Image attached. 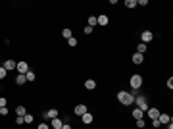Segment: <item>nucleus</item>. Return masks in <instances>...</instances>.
Wrapping results in <instances>:
<instances>
[{"mask_svg":"<svg viewBox=\"0 0 173 129\" xmlns=\"http://www.w3.org/2000/svg\"><path fill=\"white\" fill-rule=\"evenodd\" d=\"M117 100H119L121 104H125V106H127V104H133V102H135V97L131 95V93L119 91V93H117Z\"/></svg>","mask_w":173,"mask_h":129,"instance_id":"f257e3e1","label":"nucleus"},{"mask_svg":"<svg viewBox=\"0 0 173 129\" xmlns=\"http://www.w3.org/2000/svg\"><path fill=\"white\" fill-rule=\"evenodd\" d=\"M135 102H137V106H139V110H142V112H146L150 106H148V102H146V98L144 97H139V98H135Z\"/></svg>","mask_w":173,"mask_h":129,"instance_id":"f03ea898","label":"nucleus"},{"mask_svg":"<svg viewBox=\"0 0 173 129\" xmlns=\"http://www.w3.org/2000/svg\"><path fill=\"white\" fill-rule=\"evenodd\" d=\"M129 83H131V87L137 91V89H141V85H142V77H141V75H133Z\"/></svg>","mask_w":173,"mask_h":129,"instance_id":"7ed1b4c3","label":"nucleus"},{"mask_svg":"<svg viewBox=\"0 0 173 129\" xmlns=\"http://www.w3.org/2000/svg\"><path fill=\"white\" fill-rule=\"evenodd\" d=\"M15 70H18V73H19V75H25L27 71H29V66H27V62H18Z\"/></svg>","mask_w":173,"mask_h":129,"instance_id":"20e7f679","label":"nucleus"},{"mask_svg":"<svg viewBox=\"0 0 173 129\" xmlns=\"http://www.w3.org/2000/svg\"><path fill=\"white\" fill-rule=\"evenodd\" d=\"M141 39H142V43L144 45H148L150 41L154 39V35H152V31H142V35H141Z\"/></svg>","mask_w":173,"mask_h":129,"instance_id":"39448f33","label":"nucleus"},{"mask_svg":"<svg viewBox=\"0 0 173 129\" xmlns=\"http://www.w3.org/2000/svg\"><path fill=\"white\" fill-rule=\"evenodd\" d=\"M146 114L150 116V120H158V116H160V110H158V108H148Z\"/></svg>","mask_w":173,"mask_h":129,"instance_id":"423d86ee","label":"nucleus"},{"mask_svg":"<svg viewBox=\"0 0 173 129\" xmlns=\"http://www.w3.org/2000/svg\"><path fill=\"white\" fill-rule=\"evenodd\" d=\"M15 66H18V64H15L13 60H6L2 68H4V70H6V71H12V70H15Z\"/></svg>","mask_w":173,"mask_h":129,"instance_id":"0eeeda50","label":"nucleus"},{"mask_svg":"<svg viewBox=\"0 0 173 129\" xmlns=\"http://www.w3.org/2000/svg\"><path fill=\"white\" fill-rule=\"evenodd\" d=\"M75 114H77V116L87 114V106H85V104H77V106H75Z\"/></svg>","mask_w":173,"mask_h":129,"instance_id":"6e6552de","label":"nucleus"},{"mask_svg":"<svg viewBox=\"0 0 173 129\" xmlns=\"http://www.w3.org/2000/svg\"><path fill=\"white\" fill-rule=\"evenodd\" d=\"M158 122H160V125H164V123H171V118L167 116V114H160V116H158Z\"/></svg>","mask_w":173,"mask_h":129,"instance_id":"1a4fd4ad","label":"nucleus"},{"mask_svg":"<svg viewBox=\"0 0 173 129\" xmlns=\"http://www.w3.org/2000/svg\"><path fill=\"white\" fill-rule=\"evenodd\" d=\"M85 89L94 91V89H96V81H92V79H87V81H85Z\"/></svg>","mask_w":173,"mask_h":129,"instance_id":"9d476101","label":"nucleus"},{"mask_svg":"<svg viewBox=\"0 0 173 129\" xmlns=\"http://www.w3.org/2000/svg\"><path fill=\"white\" fill-rule=\"evenodd\" d=\"M81 120H83L85 125H89V123H92V114H89V112H87V114H83V116H81Z\"/></svg>","mask_w":173,"mask_h":129,"instance_id":"9b49d317","label":"nucleus"},{"mask_svg":"<svg viewBox=\"0 0 173 129\" xmlns=\"http://www.w3.org/2000/svg\"><path fill=\"white\" fill-rule=\"evenodd\" d=\"M142 60H144L142 54H139V52H135L133 54V64H142Z\"/></svg>","mask_w":173,"mask_h":129,"instance_id":"f8f14e48","label":"nucleus"},{"mask_svg":"<svg viewBox=\"0 0 173 129\" xmlns=\"http://www.w3.org/2000/svg\"><path fill=\"white\" fill-rule=\"evenodd\" d=\"M25 114H27V112H25V106H18V108H15V116H18V118H23Z\"/></svg>","mask_w":173,"mask_h":129,"instance_id":"ddd939ff","label":"nucleus"},{"mask_svg":"<svg viewBox=\"0 0 173 129\" xmlns=\"http://www.w3.org/2000/svg\"><path fill=\"white\" fill-rule=\"evenodd\" d=\"M62 125H64V123H62L60 118H54V120H52V127L54 129H62Z\"/></svg>","mask_w":173,"mask_h":129,"instance_id":"4468645a","label":"nucleus"},{"mask_svg":"<svg viewBox=\"0 0 173 129\" xmlns=\"http://www.w3.org/2000/svg\"><path fill=\"white\" fill-rule=\"evenodd\" d=\"M44 116H46V118H50V120H54V118H58V110H56V108H52V110H48V112H46Z\"/></svg>","mask_w":173,"mask_h":129,"instance_id":"2eb2a0df","label":"nucleus"},{"mask_svg":"<svg viewBox=\"0 0 173 129\" xmlns=\"http://www.w3.org/2000/svg\"><path fill=\"white\" fill-rule=\"evenodd\" d=\"M96 21H98V25H108V16H98Z\"/></svg>","mask_w":173,"mask_h":129,"instance_id":"dca6fc26","label":"nucleus"},{"mask_svg":"<svg viewBox=\"0 0 173 129\" xmlns=\"http://www.w3.org/2000/svg\"><path fill=\"white\" fill-rule=\"evenodd\" d=\"M142 116H144V112H142V110H139V108L133 110V118H135V120H141Z\"/></svg>","mask_w":173,"mask_h":129,"instance_id":"f3484780","label":"nucleus"},{"mask_svg":"<svg viewBox=\"0 0 173 129\" xmlns=\"http://www.w3.org/2000/svg\"><path fill=\"white\" fill-rule=\"evenodd\" d=\"M35 77H37V75H35V73H33L31 70H29V71H27V73H25V79H27V81H29V83H31V81H35Z\"/></svg>","mask_w":173,"mask_h":129,"instance_id":"a211bd4d","label":"nucleus"},{"mask_svg":"<svg viewBox=\"0 0 173 129\" xmlns=\"http://www.w3.org/2000/svg\"><path fill=\"white\" fill-rule=\"evenodd\" d=\"M15 83H18V85H25V83H27L25 75H18V79H15Z\"/></svg>","mask_w":173,"mask_h":129,"instance_id":"6ab92c4d","label":"nucleus"},{"mask_svg":"<svg viewBox=\"0 0 173 129\" xmlns=\"http://www.w3.org/2000/svg\"><path fill=\"white\" fill-rule=\"evenodd\" d=\"M123 6H127V8H135L137 6V0H125V4Z\"/></svg>","mask_w":173,"mask_h":129,"instance_id":"aec40b11","label":"nucleus"},{"mask_svg":"<svg viewBox=\"0 0 173 129\" xmlns=\"http://www.w3.org/2000/svg\"><path fill=\"white\" fill-rule=\"evenodd\" d=\"M94 25H98V21H96L94 16H90V18H89V27H94Z\"/></svg>","mask_w":173,"mask_h":129,"instance_id":"412c9836","label":"nucleus"},{"mask_svg":"<svg viewBox=\"0 0 173 129\" xmlns=\"http://www.w3.org/2000/svg\"><path fill=\"white\" fill-rule=\"evenodd\" d=\"M137 52H139V54L146 52V45H144V43H141V45H139V48H137Z\"/></svg>","mask_w":173,"mask_h":129,"instance_id":"4be33fe9","label":"nucleus"},{"mask_svg":"<svg viewBox=\"0 0 173 129\" xmlns=\"http://www.w3.org/2000/svg\"><path fill=\"white\" fill-rule=\"evenodd\" d=\"M23 122L25 123H33V116L31 114H25V116H23Z\"/></svg>","mask_w":173,"mask_h":129,"instance_id":"5701e85b","label":"nucleus"},{"mask_svg":"<svg viewBox=\"0 0 173 129\" xmlns=\"http://www.w3.org/2000/svg\"><path fill=\"white\" fill-rule=\"evenodd\" d=\"M62 35H64L65 39H71V29H64V31H62Z\"/></svg>","mask_w":173,"mask_h":129,"instance_id":"b1692460","label":"nucleus"},{"mask_svg":"<svg viewBox=\"0 0 173 129\" xmlns=\"http://www.w3.org/2000/svg\"><path fill=\"white\" fill-rule=\"evenodd\" d=\"M67 45H69V46H77V39H73V37L67 39Z\"/></svg>","mask_w":173,"mask_h":129,"instance_id":"393cba45","label":"nucleus"},{"mask_svg":"<svg viewBox=\"0 0 173 129\" xmlns=\"http://www.w3.org/2000/svg\"><path fill=\"white\" fill-rule=\"evenodd\" d=\"M6 75H8V71L4 70V68H0V79H4V77H6Z\"/></svg>","mask_w":173,"mask_h":129,"instance_id":"a878e982","label":"nucleus"},{"mask_svg":"<svg viewBox=\"0 0 173 129\" xmlns=\"http://www.w3.org/2000/svg\"><path fill=\"white\" fill-rule=\"evenodd\" d=\"M137 127H144V120H142V118L141 120H137Z\"/></svg>","mask_w":173,"mask_h":129,"instance_id":"bb28decb","label":"nucleus"},{"mask_svg":"<svg viewBox=\"0 0 173 129\" xmlns=\"http://www.w3.org/2000/svg\"><path fill=\"white\" fill-rule=\"evenodd\" d=\"M6 114H8V108H6V106H4V108H0V116H6Z\"/></svg>","mask_w":173,"mask_h":129,"instance_id":"cd10ccee","label":"nucleus"},{"mask_svg":"<svg viewBox=\"0 0 173 129\" xmlns=\"http://www.w3.org/2000/svg\"><path fill=\"white\" fill-rule=\"evenodd\" d=\"M90 33H92V27L87 25V27H85V35H90Z\"/></svg>","mask_w":173,"mask_h":129,"instance_id":"c85d7f7f","label":"nucleus"},{"mask_svg":"<svg viewBox=\"0 0 173 129\" xmlns=\"http://www.w3.org/2000/svg\"><path fill=\"white\" fill-rule=\"evenodd\" d=\"M15 123H18V125H23L25 122H23V118H18V120H15Z\"/></svg>","mask_w":173,"mask_h":129,"instance_id":"c756f323","label":"nucleus"},{"mask_svg":"<svg viewBox=\"0 0 173 129\" xmlns=\"http://www.w3.org/2000/svg\"><path fill=\"white\" fill-rule=\"evenodd\" d=\"M38 129H50V127H48V123H40V125H38Z\"/></svg>","mask_w":173,"mask_h":129,"instance_id":"7c9ffc66","label":"nucleus"},{"mask_svg":"<svg viewBox=\"0 0 173 129\" xmlns=\"http://www.w3.org/2000/svg\"><path fill=\"white\" fill-rule=\"evenodd\" d=\"M6 106V98H0V108H4Z\"/></svg>","mask_w":173,"mask_h":129,"instance_id":"2f4dec72","label":"nucleus"},{"mask_svg":"<svg viewBox=\"0 0 173 129\" xmlns=\"http://www.w3.org/2000/svg\"><path fill=\"white\" fill-rule=\"evenodd\" d=\"M62 129H71V127L67 125V123H64V125H62Z\"/></svg>","mask_w":173,"mask_h":129,"instance_id":"473e14b6","label":"nucleus"}]
</instances>
